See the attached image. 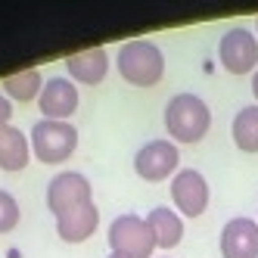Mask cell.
Returning <instances> with one entry per match:
<instances>
[{
  "label": "cell",
  "mask_w": 258,
  "mask_h": 258,
  "mask_svg": "<svg viewBox=\"0 0 258 258\" xmlns=\"http://www.w3.org/2000/svg\"><path fill=\"white\" fill-rule=\"evenodd\" d=\"M109 249L124 258H153L156 252V236L146 224V218L124 212L109 224Z\"/></svg>",
  "instance_id": "4"
},
{
  "label": "cell",
  "mask_w": 258,
  "mask_h": 258,
  "mask_svg": "<svg viewBox=\"0 0 258 258\" xmlns=\"http://www.w3.org/2000/svg\"><path fill=\"white\" fill-rule=\"evenodd\" d=\"M106 258H124V255H115V252H109V255H106Z\"/></svg>",
  "instance_id": "20"
},
{
  "label": "cell",
  "mask_w": 258,
  "mask_h": 258,
  "mask_svg": "<svg viewBox=\"0 0 258 258\" xmlns=\"http://www.w3.org/2000/svg\"><path fill=\"white\" fill-rule=\"evenodd\" d=\"M0 87H4V97L7 100L31 103V100H38L41 90H44V75H41V69H22V72L7 75Z\"/></svg>",
  "instance_id": "15"
},
{
  "label": "cell",
  "mask_w": 258,
  "mask_h": 258,
  "mask_svg": "<svg viewBox=\"0 0 258 258\" xmlns=\"http://www.w3.org/2000/svg\"><path fill=\"white\" fill-rule=\"evenodd\" d=\"M28 143H31V156L44 162V165H62L75 156L78 150V127L72 121H34L31 134H28Z\"/></svg>",
  "instance_id": "3"
},
{
  "label": "cell",
  "mask_w": 258,
  "mask_h": 258,
  "mask_svg": "<svg viewBox=\"0 0 258 258\" xmlns=\"http://www.w3.org/2000/svg\"><path fill=\"white\" fill-rule=\"evenodd\" d=\"M87 202H94V187L81 171H59L47 183V209L53 218H62Z\"/></svg>",
  "instance_id": "7"
},
{
  "label": "cell",
  "mask_w": 258,
  "mask_h": 258,
  "mask_svg": "<svg viewBox=\"0 0 258 258\" xmlns=\"http://www.w3.org/2000/svg\"><path fill=\"white\" fill-rule=\"evenodd\" d=\"M28 159H31L28 134H22L16 124L4 121L0 124V168L4 171H25Z\"/></svg>",
  "instance_id": "13"
},
{
  "label": "cell",
  "mask_w": 258,
  "mask_h": 258,
  "mask_svg": "<svg viewBox=\"0 0 258 258\" xmlns=\"http://www.w3.org/2000/svg\"><path fill=\"white\" fill-rule=\"evenodd\" d=\"M115 69L118 75L134 84V87H156L165 78V53L146 38L137 41H127L118 47V56H115Z\"/></svg>",
  "instance_id": "2"
},
{
  "label": "cell",
  "mask_w": 258,
  "mask_h": 258,
  "mask_svg": "<svg viewBox=\"0 0 258 258\" xmlns=\"http://www.w3.org/2000/svg\"><path fill=\"white\" fill-rule=\"evenodd\" d=\"M78 103H81V94H78V84L72 81L69 75H56V78H47L44 81V90L38 97V109L41 115L50 118V121H66L78 112Z\"/></svg>",
  "instance_id": "9"
},
{
  "label": "cell",
  "mask_w": 258,
  "mask_h": 258,
  "mask_svg": "<svg viewBox=\"0 0 258 258\" xmlns=\"http://www.w3.org/2000/svg\"><path fill=\"white\" fill-rule=\"evenodd\" d=\"M153 236H156V249H174L183 239V218L171 209V206H156L146 215Z\"/></svg>",
  "instance_id": "14"
},
{
  "label": "cell",
  "mask_w": 258,
  "mask_h": 258,
  "mask_svg": "<svg viewBox=\"0 0 258 258\" xmlns=\"http://www.w3.org/2000/svg\"><path fill=\"white\" fill-rule=\"evenodd\" d=\"M218 62L230 75H246V72L258 69V38L255 31L233 25L230 31L221 34L218 41Z\"/></svg>",
  "instance_id": "6"
},
{
  "label": "cell",
  "mask_w": 258,
  "mask_h": 258,
  "mask_svg": "<svg viewBox=\"0 0 258 258\" xmlns=\"http://www.w3.org/2000/svg\"><path fill=\"white\" fill-rule=\"evenodd\" d=\"M221 258H258V221L230 218L221 227Z\"/></svg>",
  "instance_id": "10"
},
{
  "label": "cell",
  "mask_w": 258,
  "mask_h": 258,
  "mask_svg": "<svg viewBox=\"0 0 258 258\" xmlns=\"http://www.w3.org/2000/svg\"><path fill=\"white\" fill-rule=\"evenodd\" d=\"M209 180L196 168H180L171 177V202L180 218H199L209 209Z\"/></svg>",
  "instance_id": "8"
},
{
  "label": "cell",
  "mask_w": 258,
  "mask_h": 258,
  "mask_svg": "<svg viewBox=\"0 0 258 258\" xmlns=\"http://www.w3.org/2000/svg\"><path fill=\"white\" fill-rule=\"evenodd\" d=\"M97 224H100V209H97V202H87V206L72 209L69 215L56 218V233H59L62 243L78 246L97 233Z\"/></svg>",
  "instance_id": "12"
},
{
  "label": "cell",
  "mask_w": 258,
  "mask_h": 258,
  "mask_svg": "<svg viewBox=\"0 0 258 258\" xmlns=\"http://www.w3.org/2000/svg\"><path fill=\"white\" fill-rule=\"evenodd\" d=\"M162 118L174 143H199L212 127V109L199 94H177L165 103Z\"/></svg>",
  "instance_id": "1"
},
{
  "label": "cell",
  "mask_w": 258,
  "mask_h": 258,
  "mask_svg": "<svg viewBox=\"0 0 258 258\" xmlns=\"http://www.w3.org/2000/svg\"><path fill=\"white\" fill-rule=\"evenodd\" d=\"M19 221H22V209H19V202H16V196L0 190V233L16 230Z\"/></svg>",
  "instance_id": "17"
},
{
  "label": "cell",
  "mask_w": 258,
  "mask_h": 258,
  "mask_svg": "<svg viewBox=\"0 0 258 258\" xmlns=\"http://www.w3.org/2000/svg\"><path fill=\"white\" fill-rule=\"evenodd\" d=\"M177 165H180V150L174 146V140H165V137L146 140L134 153V171L146 183H162V180L174 177L180 171Z\"/></svg>",
  "instance_id": "5"
},
{
  "label": "cell",
  "mask_w": 258,
  "mask_h": 258,
  "mask_svg": "<svg viewBox=\"0 0 258 258\" xmlns=\"http://www.w3.org/2000/svg\"><path fill=\"white\" fill-rule=\"evenodd\" d=\"M255 38H258V19H255Z\"/></svg>",
  "instance_id": "21"
},
{
  "label": "cell",
  "mask_w": 258,
  "mask_h": 258,
  "mask_svg": "<svg viewBox=\"0 0 258 258\" xmlns=\"http://www.w3.org/2000/svg\"><path fill=\"white\" fill-rule=\"evenodd\" d=\"M13 118V100H7L4 94H0V124Z\"/></svg>",
  "instance_id": "18"
},
{
  "label": "cell",
  "mask_w": 258,
  "mask_h": 258,
  "mask_svg": "<svg viewBox=\"0 0 258 258\" xmlns=\"http://www.w3.org/2000/svg\"><path fill=\"white\" fill-rule=\"evenodd\" d=\"M230 137L236 143V150H243L249 156L258 153V106H243L233 115L230 124Z\"/></svg>",
  "instance_id": "16"
},
{
  "label": "cell",
  "mask_w": 258,
  "mask_h": 258,
  "mask_svg": "<svg viewBox=\"0 0 258 258\" xmlns=\"http://www.w3.org/2000/svg\"><path fill=\"white\" fill-rule=\"evenodd\" d=\"M252 97H255V100H258V69H255V72H252Z\"/></svg>",
  "instance_id": "19"
},
{
  "label": "cell",
  "mask_w": 258,
  "mask_h": 258,
  "mask_svg": "<svg viewBox=\"0 0 258 258\" xmlns=\"http://www.w3.org/2000/svg\"><path fill=\"white\" fill-rule=\"evenodd\" d=\"M66 72H69V78L75 84L97 87L109 75V53L103 47H87L81 53H72L66 59Z\"/></svg>",
  "instance_id": "11"
}]
</instances>
